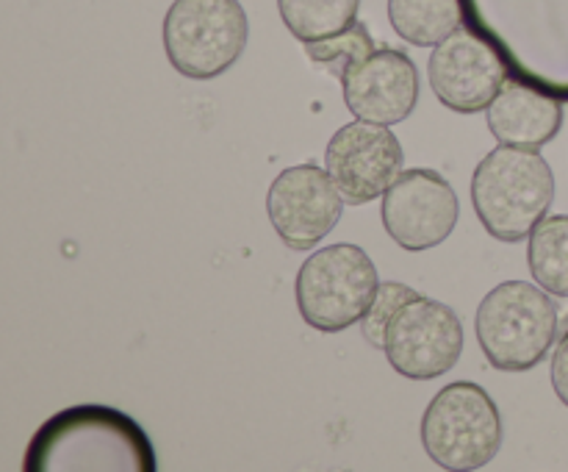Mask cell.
<instances>
[{
  "label": "cell",
  "mask_w": 568,
  "mask_h": 472,
  "mask_svg": "<svg viewBox=\"0 0 568 472\" xmlns=\"http://www.w3.org/2000/svg\"><path fill=\"white\" fill-rule=\"evenodd\" d=\"M460 9L510 78L568 103V0H460Z\"/></svg>",
  "instance_id": "cell-1"
},
{
  "label": "cell",
  "mask_w": 568,
  "mask_h": 472,
  "mask_svg": "<svg viewBox=\"0 0 568 472\" xmlns=\"http://www.w3.org/2000/svg\"><path fill=\"white\" fill-rule=\"evenodd\" d=\"M26 472H155L159 459L133 416L100 403L70 405L33 433Z\"/></svg>",
  "instance_id": "cell-2"
},
{
  "label": "cell",
  "mask_w": 568,
  "mask_h": 472,
  "mask_svg": "<svg viewBox=\"0 0 568 472\" xmlns=\"http://www.w3.org/2000/svg\"><path fill=\"white\" fill-rule=\"evenodd\" d=\"M364 339L410 381H433L458 364L464 325L447 303L386 281L364 314Z\"/></svg>",
  "instance_id": "cell-3"
},
{
  "label": "cell",
  "mask_w": 568,
  "mask_h": 472,
  "mask_svg": "<svg viewBox=\"0 0 568 472\" xmlns=\"http://www.w3.org/2000/svg\"><path fill=\"white\" fill-rule=\"evenodd\" d=\"M555 200V175L538 150H491L471 178V203L483 228L499 242H521Z\"/></svg>",
  "instance_id": "cell-4"
},
{
  "label": "cell",
  "mask_w": 568,
  "mask_h": 472,
  "mask_svg": "<svg viewBox=\"0 0 568 472\" xmlns=\"http://www.w3.org/2000/svg\"><path fill=\"white\" fill-rule=\"evenodd\" d=\"M475 328L491 366L503 372H527L552 350L560 333L558 305L544 287L505 281L483 298Z\"/></svg>",
  "instance_id": "cell-5"
},
{
  "label": "cell",
  "mask_w": 568,
  "mask_h": 472,
  "mask_svg": "<svg viewBox=\"0 0 568 472\" xmlns=\"http://www.w3.org/2000/svg\"><path fill=\"white\" fill-rule=\"evenodd\" d=\"M422 444L444 470H480L503 448V416L483 386L455 381L444 386L422 416Z\"/></svg>",
  "instance_id": "cell-6"
},
{
  "label": "cell",
  "mask_w": 568,
  "mask_h": 472,
  "mask_svg": "<svg viewBox=\"0 0 568 472\" xmlns=\"http://www.w3.org/2000/svg\"><path fill=\"white\" fill-rule=\"evenodd\" d=\"M377 289L381 275L366 250L338 242L311 253V259L300 267L294 298L300 317L311 328L338 333L364 320Z\"/></svg>",
  "instance_id": "cell-7"
},
{
  "label": "cell",
  "mask_w": 568,
  "mask_h": 472,
  "mask_svg": "<svg viewBox=\"0 0 568 472\" xmlns=\"http://www.w3.org/2000/svg\"><path fill=\"white\" fill-rule=\"evenodd\" d=\"M247 37V11L239 0H175L164 17L166 59L192 81H211L231 70Z\"/></svg>",
  "instance_id": "cell-8"
},
{
  "label": "cell",
  "mask_w": 568,
  "mask_h": 472,
  "mask_svg": "<svg viewBox=\"0 0 568 472\" xmlns=\"http://www.w3.org/2000/svg\"><path fill=\"white\" fill-rule=\"evenodd\" d=\"M458 194L442 172L414 167L399 172L383 194V225L403 250L419 253L442 244L458 225Z\"/></svg>",
  "instance_id": "cell-9"
},
{
  "label": "cell",
  "mask_w": 568,
  "mask_h": 472,
  "mask_svg": "<svg viewBox=\"0 0 568 472\" xmlns=\"http://www.w3.org/2000/svg\"><path fill=\"white\" fill-rule=\"evenodd\" d=\"M344 198L331 172L316 164H294L272 181L266 214L281 242L292 250H311L342 220Z\"/></svg>",
  "instance_id": "cell-10"
},
{
  "label": "cell",
  "mask_w": 568,
  "mask_h": 472,
  "mask_svg": "<svg viewBox=\"0 0 568 472\" xmlns=\"http://www.w3.org/2000/svg\"><path fill=\"white\" fill-rule=\"evenodd\" d=\"M403 144L397 133L381 122L358 120L342 125L327 142L325 170L342 192L344 203L364 205L397 181L403 170Z\"/></svg>",
  "instance_id": "cell-11"
},
{
  "label": "cell",
  "mask_w": 568,
  "mask_h": 472,
  "mask_svg": "<svg viewBox=\"0 0 568 472\" xmlns=\"http://www.w3.org/2000/svg\"><path fill=\"white\" fill-rule=\"evenodd\" d=\"M344 103L358 120L397 125L419 103V70L397 48H372L338 72Z\"/></svg>",
  "instance_id": "cell-12"
},
{
  "label": "cell",
  "mask_w": 568,
  "mask_h": 472,
  "mask_svg": "<svg viewBox=\"0 0 568 472\" xmlns=\"http://www.w3.org/2000/svg\"><path fill=\"white\" fill-rule=\"evenodd\" d=\"M427 78L447 109L458 114H477L491 106L510 72L491 44L483 42L469 28H458L453 37L436 44L427 61Z\"/></svg>",
  "instance_id": "cell-13"
},
{
  "label": "cell",
  "mask_w": 568,
  "mask_h": 472,
  "mask_svg": "<svg viewBox=\"0 0 568 472\" xmlns=\"http://www.w3.org/2000/svg\"><path fill=\"white\" fill-rule=\"evenodd\" d=\"M488 131L499 144L538 150L558 137L564 125V106L558 98L538 92L536 87L508 78L488 106Z\"/></svg>",
  "instance_id": "cell-14"
},
{
  "label": "cell",
  "mask_w": 568,
  "mask_h": 472,
  "mask_svg": "<svg viewBox=\"0 0 568 472\" xmlns=\"http://www.w3.org/2000/svg\"><path fill=\"white\" fill-rule=\"evenodd\" d=\"M392 28L416 48H433L464 28L460 0H388Z\"/></svg>",
  "instance_id": "cell-15"
},
{
  "label": "cell",
  "mask_w": 568,
  "mask_h": 472,
  "mask_svg": "<svg viewBox=\"0 0 568 472\" xmlns=\"http://www.w3.org/2000/svg\"><path fill=\"white\" fill-rule=\"evenodd\" d=\"M361 0H277L283 26L300 42H320L336 37L358 22Z\"/></svg>",
  "instance_id": "cell-16"
},
{
  "label": "cell",
  "mask_w": 568,
  "mask_h": 472,
  "mask_svg": "<svg viewBox=\"0 0 568 472\" xmlns=\"http://www.w3.org/2000/svg\"><path fill=\"white\" fill-rule=\"evenodd\" d=\"M527 267L538 287L555 298H568V217H544L530 233L527 244Z\"/></svg>",
  "instance_id": "cell-17"
},
{
  "label": "cell",
  "mask_w": 568,
  "mask_h": 472,
  "mask_svg": "<svg viewBox=\"0 0 568 472\" xmlns=\"http://www.w3.org/2000/svg\"><path fill=\"white\" fill-rule=\"evenodd\" d=\"M372 48H375V39H372L369 31H366L364 22H353L347 31L336 33V37H327V39H320V42L305 44V56H308L314 64L325 67V70L336 72L338 76L347 61L358 59L361 53H366V50Z\"/></svg>",
  "instance_id": "cell-18"
},
{
  "label": "cell",
  "mask_w": 568,
  "mask_h": 472,
  "mask_svg": "<svg viewBox=\"0 0 568 472\" xmlns=\"http://www.w3.org/2000/svg\"><path fill=\"white\" fill-rule=\"evenodd\" d=\"M552 386H555V394L560 398V403L568 409V317H566L564 325H560L558 342H555Z\"/></svg>",
  "instance_id": "cell-19"
}]
</instances>
